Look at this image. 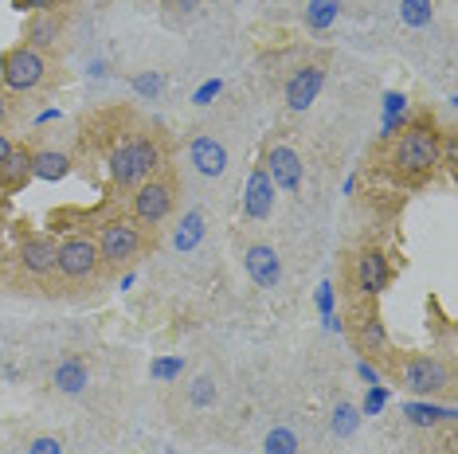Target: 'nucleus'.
Here are the masks:
<instances>
[{"label":"nucleus","instance_id":"f257e3e1","mask_svg":"<svg viewBox=\"0 0 458 454\" xmlns=\"http://www.w3.org/2000/svg\"><path fill=\"white\" fill-rule=\"evenodd\" d=\"M439 161H443V133L435 130L431 122H415V126H408L392 149V164L411 181H423Z\"/></svg>","mask_w":458,"mask_h":454},{"label":"nucleus","instance_id":"f03ea898","mask_svg":"<svg viewBox=\"0 0 458 454\" xmlns=\"http://www.w3.org/2000/svg\"><path fill=\"white\" fill-rule=\"evenodd\" d=\"M157 169H161V149L149 133H133L110 153V181L118 189H138L141 181L157 177Z\"/></svg>","mask_w":458,"mask_h":454},{"label":"nucleus","instance_id":"7ed1b4c3","mask_svg":"<svg viewBox=\"0 0 458 454\" xmlns=\"http://www.w3.org/2000/svg\"><path fill=\"white\" fill-rule=\"evenodd\" d=\"M0 82L16 95H32L47 82V55H39L32 47H8L0 55Z\"/></svg>","mask_w":458,"mask_h":454},{"label":"nucleus","instance_id":"20e7f679","mask_svg":"<svg viewBox=\"0 0 458 454\" xmlns=\"http://www.w3.org/2000/svg\"><path fill=\"white\" fill-rule=\"evenodd\" d=\"M98 259L106 266H122L130 259H138L141 247H145V235H141V223L138 220H110L98 227Z\"/></svg>","mask_w":458,"mask_h":454},{"label":"nucleus","instance_id":"39448f33","mask_svg":"<svg viewBox=\"0 0 458 454\" xmlns=\"http://www.w3.org/2000/svg\"><path fill=\"white\" fill-rule=\"evenodd\" d=\"M98 243L90 235H67L59 243V255H55V271L67 278V282H90L98 274Z\"/></svg>","mask_w":458,"mask_h":454},{"label":"nucleus","instance_id":"423d86ee","mask_svg":"<svg viewBox=\"0 0 458 454\" xmlns=\"http://www.w3.org/2000/svg\"><path fill=\"white\" fill-rule=\"evenodd\" d=\"M173 200H176V192L165 177L141 181L138 189H133V220H138L141 227H157V223L169 220Z\"/></svg>","mask_w":458,"mask_h":454},{"label":"nucleus","instance_id":"0eeeda50","mask_svg":"<svg viewBox=\"0 0 458 454\" xmlns=\"http://www.w3.org/2000/svg\"><path fill=\"white\" fill-rule=\"evenodd\" d=\"M451 384V368L439 357H408L403 360V388L415 396H435Z\"/></svg>","mask_w":458,"mask_h":454},{"label":"nucleus","instance_id":"6e6552de","mask_svg":"<svg viewBox=\"0 0 458 454\" xmlns=\"http://www.w3.org/2000/svg\"><path fill=\"white\" fill-rule=\"evenodd\" d=\"M321 87H326V67H321V63L298 67V71H294V79L286 82V110L306 114V110L318 102Z\"/></svg>","mask_w":458,"mask_h":454},{"label":"nucleus","instance_id":"1a4fd4ad","mask_svg":"<svg viewBox=\"0 0 458 454\" xmlns=\"http://www.w3.org/2000/svg\"><path fill=\"white\" fill-rule=\"evenodd\" d=\"M267 177L275 181V189L283 192H301V172H306V164L290 146H270L267 149Z\"/></svg>","mask_w":458,"mask_h":454},{"label":"nucleus","instance_id":"9d476101","mask_svg":"<svg viewBox=\"0 0 458 454\" xmlns=\"http://www.w3.org/2000/svg\"><path fill=\"white\" fill-rule=\"evenodd\" d=\"M243 266H247V274H251V282L263 286V290H275V286L283 282V259H278V251L270 243H251L247 247Z\"/></svg>","mask_w":458,"mask_h":454},{"label":"nucleus","instance_id":"9b49d317","mask_svg":"<svg viewBox=\"0 0 458 454\" xmlns=\"http://www.w3.org/2000/svg\"><path fill=\"white\" fill-rule=\"evenodd\" d=\"M55 255H59V243L51 240V235H28V240H20L16 259L28 274L47 278L51 271H55Z\"/></svg>","mask_w":458,"mask_h":454},{"label":"nucleus","instance_id":"f8f14e48","mask_svg":"<svg viewBox=\"0 0 458 454\" xmlns=\"http://www.w3.org/2000/svg\"><path fill=\"white\" fill-rule=\"evenodd\" d=\"M59 39H64V16L55 13V8H47V13H32V20L24 24V47L32 51H55Z\"/></svg>","mask_w":458,"mask_h":454},{"label":"nucleus","instance_id":"ddd939ff","mask_svg":"<svg viewBox=\"0 0 458 454\" xmlns=\"http://www.w3.org/2000/svg\"><path fill=\"white\" fill-rule=\"evenodd\" d=\"M270 212H275V181L267 177L263 164H255L243 189V215L247 220H267Z\"/></svg>","mask_w":458,"mask_h":454},{"label":"nucleus","instance_id":"4468645a","mask_svg":"<svg viewBox=\"0 0 458 454\" xmlns=\"http://www.w3.org/2000/svg\"><path fill=\"white\" fill-rule=\"evenodd\" d=\"M357 290L360 294H369V298H377L384 294V286H388V278H392V266L388 259H384V251H377V247H369V251H360V259H357Z\"/></svg>","mask_w":458,"mask_h":454},{"label":"nucleus","instance_id":"2eb2a0df","mask_svg":"<svg viewBox=\"0 0 458 454\" xmlns=\"http://www.w3.org/2000/svg\"><path fill=\"white\" fill-rule=\"evenodd\" d=\"M189 161H192V169L200 172V177H224V172H227V149H224V141L208 138V133L192 138Z\"/></svg>","mask_w":458,"mask_h":454},{"label":"nucleus","instance_id":"dca6fc26","mask_svg":"<svg viewBox=\"0 0 458 454\" xmlns=\"http://www.w3.org/2000/svg\"><path fill=\"white\" fill-rule=\"evenodd\" d=\"M55 391H64V396H79V391H87L90 384V368L82 365L79 357H67V360H59L55 365Z\"/></svg>","mask_w":458,"mask_h":454},{"label":"nucleus","instance_id":"f3484780","mask_svg":"<svg viewBox=\"0 0 458 454\" xmlns=\"http://www.w3.org/2000/svg\"><path fill=\"white\" fill-rule=\"evenodd\" d=\"M28 181H32V149H13L8 161L0 164V189L16 192V189H24Z\"/></svg>","mask_w":458,"mask_h":454},{"label":"nucleus","instance_id":"a211bd4d","mask_svg":"<svg viewBox=\"0 0 458 454\" xmlns=\"http://www.w3.org/2000/svg\"><path fill=\"white\" fill-rule=\"evenodd\" d=\"M71 172V157L59 149H36L32 153V177L39 181H64Z\"/></svg>","mask_w":458,"mask_h":454},{"label":"nucleus","instance_id":"6ab92c4d","mask_svg":"<svg viewBox=\"0 0 458 454\" xmlns=\"http://www.w3.org/2000/svg\"><path fill=\"white\" fill-rule=\"evenodd\" d=\"M352 337H357V345L364 349V353H377V357H380V353H388V329H384V322H380L377 314L364 317Z\"/></svg>","mask_w":458,"mask_h":454},{"label":"nucleus","instance_id":"aec40b11","mask_svg":"<svg viewBox=\"0 0 458 454\" xmlns=\"http://www.w3.org/2000/svg\"><path fill=\"white\" fill-rule=\"evenodd\" d=\"M337 16H341V0H310L306 4V24L314 32H329L337 24Z\"/></svg>","mask_w":458,"mask_h":454},{"label":"nucleus","instance_id":"412c9836","mask_svg":"<svg viewBox=\"0 0 458 454\" xmlns=\"http://www.w3.org/2000/svg\"><path fill=\"white\" fill-rule=\"evenodd\" d=\"M411 427H435V423H451L454 419V408H435V404H408L403 408Z\"/></svg>","mask_w":458,"mask_h":454},{"label":"nucleus","instance_id":"4be33fe9","mask_svg":"<svg viewBox=\"0 0 458 454\" xmlns=\"http://www.w3.org/2000/svg\"><path fill=\"white\" fill-rule=\"evenodd\" d=\"M400 20L408 28H427L435 20V4L431 0H400Z\"/></svg>","mask_w":458,"mask_h":454},{"label":"nucleus","instance_id":"5701e85b","mask_svg":"<svg viewBox=\"0 0 458 454\" xmlns=\"http://www.w3.org/2000/svg\"><path fill=\"white\" fill-rule=\"evenodd\" d=\"M200 235H204V215L200 212H189L184 215V223H181V231H176V251H192L196 243H200Z\"/></svg>","mask_w":458,"mask_h":454},{"label":"nucleus","instance_id":"b1692460","mask_svg":"<svg viewBox=\"0 0 458 454\" xmlns=\"http://www.w3.org/2000/svg\"><path fill=\"white\" fill-rule=\"evenodd\" d=\"M267 454H298V435L290 427H275L267 435Z\"/></svg>","mask_w":458,"mask_h":454},{"label":"nucleus","instance_id":"393cba45","mask_svg":"<svg viewBox=\"0 0 458 454\" xmlns=\"http://www.w3.org/2000/svg\"><path fill=\"white\" fill-rule=\"evenodd\" d=\"M189 399H192V408H212L216 404V380L212 376H196L192 388H189Z\"/></svg>","mask_w":458,"mask_h":454},{"label":"nucleus","instance_id":"a878e982","mask_svg":"<svg viewBox=\"0 0 458 454\" xmlns=\"http://www.w3.org/2000/svg\"><path fill=\"white\" fill-rule=\"evenodd\" d=\"M196 13H200V0H165V16H169V24H189Z\"/></svg>","mask_w":458,"mask_h":454},{"label":"nucleus","instance_id":"bb28decb","mask_svg":"<svg viewBox=\"0 0 458 454\" xmlns=\"http://www.w3.org/2000/svg\"><path fill=\"white\" fill-rule=\"evenodd\" d=\"M357 408L352 404H337V411H333V431H337V435H352V431H357Z\"/></svg>","mask_w":458,"mask_h":454},{"label":"nucleus","instance_id":"cd10ccee","mask_svg":"<svg viewBox=\"0 0 458 454\" xmlns=\"http://www.w3.org/2000/svg\"><path fill=\"white\" fill-rule=\"evenodd\" d=\"M153 376H157V380H176V376H184V360H181V357L153 360Z\"/></svg>","mask_w":458,"mask_h":454},{"label":"nucleus","instance_id":"c85d7f7f","mask_svg":"<svg viewBox=\"0 0 458 454\" xmlns=\"http://www.w3.org/2000/svg\"><path fill=\"white\" fill-rule=\"evenodd\" d=\"M28 454H64V442L55 435H39V439L28 442Z\"/></svg>","mask_w":458,"mask_h":454},{"label":"nucleus","instance_id":"c756f323","mask_svg":"<svg viewBox=\"0 0 458 454\" xmlns=\"http://www.w3.org/2000/svg\"><path fill=\"white\" fill-rule=\"evenodd\" d=\"M133 90H138V95H161V75H138L133 79Z\"/></svg>","mask_w":458,"mask_h":454},{"label":"nucleus","instance_id":"7c9ffc66","mask_svg":"<svg viewBox=\"0 0 458 454\" xmlns=\"http://www.w3.org/2000/svg\"><path fill=\"white\" fill-rule=\"evenodd\" d=\"M384 399H388V391H384L380 384H372V391H369V399H364V411H369V416H377V411L384 408Z\"/></svg>","mask_w":458,"mask_h":454},{"label":"nucleus","instance_id":"2f4dec72","mask_svg":"<svg viewBox=\"0 0 458 454\" xmlns=\"http://www.w3.org/2000/svg\"><path fill=\"white\" fill-rule=\"evenodd\" d=\"M16 4L28 13H47V8H59V0H16Z\"/></svg>","mask_w":458,"mask_h":454},{"label":"nucleus","instance_id":"473e14b6","mask_svg":"<svg viewBox=\"0 0 458 454\" xmlns=\"http://www.w3.org/2000/svg\"><path fill=\"white\" fill-rule=\"evenodd\" d=\"M216 95H220V82L212 79V82H204V87L196 90V102H200V106H204V102H208V98H216Z\"/></svg>","mask_w":458,"mask_h":454},{"label":"nucleus","instance_id":"72a5a7b5","mask_svg":"<svg viewBox=\"0 0 458 454\" xmlns=\"http://www.w3.org/2000/svg\"><path fill=\"white\" fill-rule=\"evenodd\" d=\"M13 149H16V146H13V138H8V133L0 130V164L8 161V153H13Z\"/></svg>","mask_w":458,"mask_h":454},{"label":"nucleus","instance_id":"f704fd0d","mask_svg":"<svg viewBox=\"0 0 458 454\" xmlns=\"http://www.w3.org/2000/svg\"><path fill=\"white\" fill-rule=\"evenodd\" d=\"M360 376L369 380V384H380V373H377V368H372V365H360Z\"/></svg>","mask_w":458,"mask_h":454},{"label":"nucleus","instance_id":"c9c22d12","mask_svg":"<svg viewBox=\"0 0 458 454\" xmlns=\"http://www.w3.org/2000/svg\"><path fill=\"white\" fill-rule=\"evenodd\" d=\"M4 122H8V98L0 95V130H4Z\"/></svg>","mask_w":458,"mask_h":454}]
</instances>
